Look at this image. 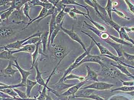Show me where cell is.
<instances>
[{
  "label": "cell",
  "instance_id": "1",
  "mask_svg": "<svg viewBox=\"0 0 134 100\" xmlns=\"http://www.w3.org/2000/svg\"><path fill=\"white\" fill-rule=\"evenodd\" d=\"M34 67L35 68L36 72V81L37 83L39 84L40 86H43L44 87H47L49 92H51L52 93H53L54 95H55L57 93V91H56L55 90H53L52 88H51V87H49L48 86V84L51 78L52 77L53 75L55 73V72H56L55 70H53L52 72L51 73V74L49 75V76L48 77V79H47L46 83H45L43 77H42V75L44 74V73H46V72H41L40 71L38 68V63L37 62H36V63L35 64Z\"/></svg>",
  "mask_w": 134,
  "mask_h": 100
},
{
  "label": "cell",
  "instance_id": "2",
  "mask_svg": "<svg viewBox=\"0 0 134 100\" xmlns=\"http://www.w3.org/2000/svg\"><path fill=\"white\" fill-rule=\"evenodd\" d=\"M94 44H94V43L92 40L91 44H90L89 47L87 49V51H85L81 55H79V56L78 57L76 58V60H75L74 62L73 63L71 64V65L69 66V67L67 68L66 70H65L64 73L63 75V77H62V78L60 79V80H62V81H63L64 79V78L66 77L67 75L71 73V72L73 70L76 68L77 65L78 63H79L86 56H87L88 55L90 54L91 50L93 48Z\"/></svg>",
  "mask_w": 134,
  "mask_h": 100
},
{
  "label": "cell",
  "instance_id": "3",
  "mask_svg": "<svg viewBox=\"0 0 134 100\" xmlns=\"http://www.w3.org/2000/svg\"><path fill=\"white\" fill-rule=\"evenodd\" d=\"M42 33V32L38 31L36 33H35L34 34H32V35L29 36L28 38L24 39L21 40H16L15 42L7 44L5 46H1V49H9V50L12 49H16L18 50L22 47L23 44L27 40L31 38H33V37H40Z\"/></svg>",
  "mask_w": 134,
  "mask_h": 100
},
{
  "label": "cell",
  "instance_id": "4",
  "mask_svg": "<svg viewBox=\"0 0 134 100\" xmlns=\"http://www.w3.org/2000/svg\"><path fill=\"white\" fill-rule=\"evenodd\" d=\"M115 86H116V85L114 84H110L102 82H94L91 85L81 88L79 90L90 89L98 91H103L110 90Z\"/></svg>",
  "mask_w": 134,
  "mask_h": 100
},
{
  "label": "cell",
  "instance_id": "5",
  "mask_svg": "<svg viewBox=\"0 0 134 100\" xmlns=\"http://www.w3.org/2000/svg\"><path fill=\"white\" fill-rule=\"evenodd\" d=\"M61 29L63 32L67 34L72 40L77 42L79 44L81 45L83 49L85 51H87V49L86 48L85 44L83 43V42L79 36L76 33L74 30V25H72V28L71 30L67 29L64 28L63 26L61 28Z\"/></svg>",
  "mask_w": 134,
  "mask_h": 100
},
{
  "label": "cell",
  "instance_id": "6",
  "mask_svg": "<svg viewBox=\"0 0 134 100\" xmlns=\"http://www.w3.org/2000/svg\"><path fill=\"white\" fill-rule=\"evenodd\" d=\"M100 66L102 72L106 76H108L113 78L122 76V73L118 69H114L109 67L104 63Z\"/></svg>",
  "mask_w": 134,
  "mask_h": 100
},
{
  "label": "cell",
  "instance_id": "7",
  "mask_svg": "<svg viewBox=\"0 0 134 100\" xmlns=\"http://www.w3.org/2000/svg\"><path fill=\"white\" fill-rule=\"evenodd\" d=\"M83 22H84V25L89 30L93 32L95 34L97 35L101 39L104 40V41H105V40H108V39L110 38V34H109L107 32H103V31L98 30L96 27L89 24L87 22H86V21H84Z\"/></svg>",
  "mask_w": 134,
  "mask_h": 100
},
{
  "label": "cell",
  "instance_id": "8",
  "mask_svg": "<svg viewBox=\"0 0 134 100\" xmlns=\"http://www.w3.org/2000/svg\"><path fill=\"white\" fill-rule=\"evenodd\" d=\"M81 32L82 33L85 34V35L87 36L88 37H89L92 40L94 43V44H96V45L98 48L99 51H100L101 55H102V56H103V55H110V56H114V55H115L112 53L107 48H106L105 47L102 45L100 43L97 42L88 33H87V32H85V31H81Z\"/></svg>",
  "mask_w": 134,
  "mask_h": 100
},
{
  "label": "cell",
  "instance_id": "9",
  "mask_svg": "<svg viewBox=\"0 0 134 100\" xmlns=\"http://www.w3.org/2000/svg\"><path fill=\"white\" fill-rule=\"evenodd\" d=\"M88 82V81L86 80L83 81L81 82L78 84H76L74 86L68 89V90H67L65 92L59 95V96L68 97L75 95L78 91L81 89L82 86Z\"/></svg>",
  "mask_w": 134,
  "mask_h": 100
},
{
  "label": "cell",
  "instance_id": "10",
  "mask_svg": "<svg viewBox=\"0 0 134 100\" xmlns=\"http://www.w3.org/2000/svg\"><path fill=\"white\" fill-rule=\"evenodd\" d=\"M87 62L96 63L99 64L100 66L103 63L102 61L101 58L99 56L91 55L89 54L87 56H86L77 65L76 68L82 64Z\"/></svg>",
  "mask_w": 134,
  "mask_h": 100
},
{
  "label": "cell",
  "instance_id": "11",
  "mask_svg": "<svg viewBox=\"0 0 134 100\" xmlns=\"http://www.w3.org/2000/svg\"><path fill=\"white\" fill-rule=\"evenodd\" d=\"M24 16L22 10L21 9L19 10H14L10 18L12 23L19 24L24 22Z\"/></svg>",
  "mask_w": 134,
  "mask_h": 100
},
{
  "label": "cell",
  "instance_id": "12",
  "mask_svg": "<svg viewBox=\"0 0 134 100\" xmlns=\"http://www.w3.org/2000/svg\"><path fill=\"white\" fill-rule=\"evenodd\" d=\"M14 62L15 64H13L12 65L17 68V70H18L21 75V82L24 85H26L28 78L32 73L30 71H26L23 69L19 65L17 62V60H16Z\"/></svg>",
  "mask_w": 134,
  "mask_h": 100
},
{
  "label": "cell",
  "instance_id": "13",
  "mask_svg": "<svg viewBox=\"0 0 134 100\" xmlns=\"http://www.w3.org/2000/svg\"><path fill=\"white\" fill-rule=\"evenodd\" d=\"M30 1L25 0H15L12 1L8 9L4 10V11L9 10H20L22 6H24L26 3L29 2Z\"/></svg>",
  "mask_w": 134,
  "mask_h": 100
},
{
  "label": "cell",
  "instance_id": "14",
  "mask_svg": "<svg viewBox=\"0 0 134 100\" xmlns=\"http://www.w3.org/2000/svg\"><path fill=\"white\" fill-rule=\"evenodd\" d=\"M31 5L33 6H40L42 8H45L47 10L53 8L54 7L48 1H41V0H34L30 1V2Z\"/></svg>",
  "mask_w": 134,
  "mask_h": 100
},
{
  "label": "cell",
  "instance_id": "15",
  "mask_svg": "<svg viewBox=\"0 0 134 100\" xmlns=\"http://www.w3.org/2000/svg\"><path fill=\"white\" fill-rule=\"evenodd\" d=\"M12 61H9L7 67L3 70L1 71V73L3 75L9 77H14L16 73L19 72L18 70H16L12 68Z\"/></svg>",
  "mask_w": 134,
  "mask_h": 100
},
{
  "label": "cell",
  "instance_id": "16",
  "mask_svg": "<svg viewBox=\"0 0 134 100\" xmlns=\"http://www.w3.org/2000/svg\"><path fill=\"white\" fill-rule=\"evenodd\" d=\"M84 2L87 5L90 6L93 8L96 11V14L102 19L104 16L100 12V9L101 6L98 4L97 1H93H93L86 0V1H84Z\"/></svg>",
  "mask_w": 134,
  "mask_h": 100
},
{
  "label": "cell",
  "instance_id": "17",
  "mask_svg": "<svg viewBox=\"0 0 134 100\" xmlns=\"http://www.w3.org/2000/svg\"><path fill=\"white\" fill-rule=\"evenodd\" d=\"M3 51L0 54V58L2 60H8L9 61H15L17 60V58L12 53L11 50L4 49Z\"/></svg>",
  "mask_w": 134,
  "mask_h": 100
},
{
  "label": "cell",
  "instance_id": "18",
  "mask_svg": "<svg viewBox=\"0 0 134 100\" xmlns=\"http://www.w3.org/2000/svg\"><path fill=\"white\" fill-rule=\"evenodd\" d=\"M59 13L58 11L56 8H55V12L54 14L52 15V18L50 20V22L49 23V36L48 41V44L49 43V40H50V38H51V35H52V33L55 30V29L57 28V24L56 23V18L57 15Z\"/></svg>",
  "mask_w": 134,
  "mask_h": 100
},
{
  "label": "cell",
  "instance_id": "19",
  "mask_svg": "<svg viewBox=\"0 0 134 100\" xmlns=\"http://www.w3.org/2000/svg\"><path fill=\"white\" fill-rule=\"evenodd\" d=\"M64 81L60 82H58L54 85H53L49 87L55 90L56 91L61 92L66 89H69V88L76 84H66L64 83Z\"/></svg>",
  "mask_w": 134,
  "mask_h": 100
},
{
  "label": "cell",
  "instance_id": "20",
  "mask_svg": "<svg viewBox=\"0 0 134 100\" xmlns=\"http://www.w3.org/2000/svg\"><path fill=\"white\" fill-rule=\"evenodd\" d=\"M36 48V45L33 44V45H26L22 46L20 49L15 50H11V52L12 54L20 52H24L32 54Z\"/></svg>",
  "mask_w": 134,
  "mask_h": 100
},
{
  "label": "cell",
  "instance_id": "21",
  "mask_svg": "<svg viewBox=\"0 0 134 100\" xmlns=\"http://www.w3.org/2000/svg\"><path fill=\"white\" fill-rule=\"evenodd\" d=\"M105 41L115 50L118 57L121 58L123 57V52H124V50H123V47H122L123 45L116 43H113L108 39Z\"/></svg>",
  "mask_w": 134,
  "mask_h": 100
},
{
  "label": "cell",
  "instance_id": "22",
  "mask_svg": "<svg viewBox=\"0 0 134 100\" xmlns=\"http://www.w3.org/2000/svg\"><path fill=\"white\" fill-rule=\"evenodd\" d=\"M87 75L86 77V80L89 81H93L94 82H98V75L95 71L92 70L88 65H87L86 66Z\"/></svg>",
  "mask_w": 134,
  "mask_h": 100
},
{
  "label": "cell",
  "instance_id": "23",
  "mask_svg": "<svg viewBox=\"0 0 134 100\" xmlns=\"http://www.w3.org/2000/svg\"><path fill=\"white\" fill-rule=\"evenodd\" d=\"M14 34L13 30L9 27L2 26L1 27L0 36L1 38H10Z\"/></svg>",
  "mask_w": 134,
  "mask_h": 100
},
{
  "label": "cell",
  "instance_id": "24",
  "mask_svg": "<svg viewBox=\"0 0 134 100\" xmlns=\"http://www.w3.org/2000/svg\"><path fill=\"white\" fill-rule=\"evenodd\" d=\"M70 52H66V51H53V58L54 59L58 60L57 66H59V64L61 63L62 60H63L64 58L68 55L69 53Z\"/></svg>",
  "mask_w": 134,
  "mask_h": 100
},
{
  "label": "cell",
  "instance_id": "25",
  "mask_svg": "<svg viewBox=\"0 0 134 100\" xmlns=\"http://www.w3.org/2000/svg\"><path fill=\"white\" fill-rule=\"evenodd\" d=\"M48 11V10H47V9H45V8H42L41 10L40 11V13H39L38 16L36 17V18L32 20L31 21L29 22L28 24H27L26 26L24 27V28L22 29V30H25L30 25L31 23H32L34 22V21H36L37 23H39V22L41 21V20L44 17V16L46 14Z\"/></svg>",
  "mask_w": 134,
  "mask_h": 100
},
{
  "label": "cell",
  "instance_id": "26",
  "mask_svg": "<svg viewBox=\"0 0 134 100\" xmlns=\"http://www.w3.org/2000/svg\"><path fill=\"white\" fill-rule=\"evenodd\" d=\"M49 36V31H44L43 33H42L40 36L41 44L43 47L42 52L43 54H44V53L46 52L47 50V44L48 41Z\"/></svg>",
  "mask_w": 134,
  "mask_h": 100
},
{
  "label": "cell",
  "instance_id": "27",
  "mask_svg": "<svg viewBox=\"0 0 134 100\" xmlns=\"http://www.w3.org/2000/svg\"><path fill=\"white\" fill-rule=\"evenodd\" d=\"M64 21L59 25H57V28L55 29V30L52 33V35H51V38H50V40H49V43L48 44V46L49 48H50V47H52L54 44V39L57 37V35L58 34L59 32L62 30L61 28L63 26V24Z\"/></svg>",
  "mask_w": 134,
  "mask_h": 100
},
{
  "label": "cell",
  "instance_id": "28",
  "mask_svg": "<svg viewBox=\"0 0 134 100\" xmlns=\"http://www.w3.org/2000/svg\"><path fill=\"white\" fill-rule=\"evenodd\" d=\"M102 20L104 21H105V22L108 25L110 26L111 27L113 28L118 33H119L122 27L119 25L116 22L114 21L113 20L110 19L108 16V18L105 17V16H104Z\"/></svg>",
  "mask_w": 134,
  "mask_h": 100
},
{
  "label": "cell",
  "instance_id": "29",
  "mask_svg": "<svg viewBox=\"0 0 134 100\" xmlns=\"http://www.w3.org/2000/svg\"><path fill=\"white\" fill-rule=\"evenodd\" d=\"M111 64V65H112V66H114V67L116 68L118 70H120V72L121 73L125 74V75H126V76L130 77L131 78H132V79H134V75L131 74V73L128 71V70L126 69L125 66L122 65V64H120V63H117V64H116V65H115V64H113V63H112Z\"/></svg>",
  "mask_w": 134,
  "mask_h": 100
},
{
  "label": "cell",
  "instance_id": "30",
  "mask_svg": "<svg viewBox=\"0 0 134 100\" xmlns=\"http://www.w3.org/2000/svg\"><path fill=\"white\" fill-rule=\"evenodd\" d=\"M41 44V42H39L38 43L36 44V48L34 52L31 54V57H32V64L30 69H32L34 67L35 64L37 62V60L39 56V46L40 44Z\"/></svg>",
  "mask_w": 134,
  "mask_h": 100
},
{
  "label": "cell",
  "instance_id": "31",
  "mask_svg": "<svg viewBox=\"0 0 134 100\" xmlns=\"http://www.w3.org/2000/svg\"><path fill=\"white\" fill-rule=\"evenodd\" d=\"M37 83L36 81H33L32 80L27 79L26 81V93L27 97L29 98L30 97V94L32 89L34 88V87L37 85Z\"/></svg>",
  "mask_w": 134,
  "mask_h": 100
},
{
  "label": "cell",
  "instance_id": "32",
  "mask_svg": "<svg viewBox=\"0 0 134 100\" xmlns=\"http://www.w3.org/2000/svg\"><path fill=\"white\" fill-rule=\"evenodd\" d=\"M62 1V3L65 5H73L79 6L84 8L86 10L88 14H89V10L87 8V7L78 3L74 0H63V1Z\"/></svg>",
  "mask_w": 134,
  "mask_h": 100
},
{
  "label": "cell",
  "instance_id": "33",
  "mask_svg": "<svg viewBox=\"0 0 134 100\" xmlns=\"http://www.w3.org/2000/svg\"><path fill=\"white\" fill-rule=\"evenodd\" d=\"M86 18L90 21L93 24V25L95 26V27L97 28V29H98V30L100 31H103V32H106V31L107 30V28L105 26L100 24L98 22L94 21L92 19V18H91L90 15L88 16H87Z\"/></svg>",
  "mask_w": 134,
  "mask_h": 100
},
{
  "label": "cell",
  "instance_id": "34",
  "mask_svg": "<svg viewBox=\"0 0 134 100\" xmlns=\"http://www.w3.org/2000/svg\"><path fill=\"white\" fill-rule=\"evenodd\" d=\"M30 1L29 2L26 3L24 6L23 9H22V11H23V14L25 16H26V18L29 19V22H30L32 20L31 17H30L29 15V12L30 11V8H31V4L30 3Z\"/></svg>",
  "mask_w": 134,
  "mask_h": 100
},
{
  "label": "cell",
  "instance_id": "35",
  "mask_svg": "<svg viewBox=\"0 0 134 100\" xmlns=\"http://www.w3.org/2000/svg\"><path fill=\"white\" fill-rule=\"evenodd\" d=\"M110 38L114 40V42L119 44H121L122 45H125L127 46H130V47H133L134 45L131 43H128L126 42L125 40H123L120 38H117L115 36H114L113 35H110Z\"/></svg>",
  "mask_w": 134,
  "mask_h": 100
},
{
  "label": "cell",
  "instance_id": "36",
  "mask_svg": "<svg viewBox=\"0 0 134 100\" xmlns=\"http://www.w3.org/2000/svg\"><path fill=\"white\" fill-rule=\"evenodd\" d=\"M113 8V2H112V1H110V0L107 1L106 5L104 9H105V10L106 11L108 17L111 20H113L112 19V15Z\"/></svg>",
  "mask_w": 134,
  "mask_h": 100
},
{
  "label": "cell",
  "instance_id": "37",
  "mask_svg": "<svg viewBox=\"0 0 134 100\" xmlns=\"http://www.w3.org/2000/svg\"><path fill=\"white\" fill-rule=\"evenodd\" d=\"M67 6H66L61 11H59L57 15L56 18V21L57 25L60 24L64 20V17L67 14L64 11V8Z\"/></svg>",
  "mask_w": 134,
  "mask_h": 100
},
{
  "label": "cell",
  "instance_id": "38",
  "mask_svg": "<svg viewBox=\"0 0 134 100\" xmlns=\"http://www.w3.org/2000/svg\"><path fill=\"white\" fill-rule=\"evenodd\" d=\"M1 90H4V89H7V88H12V89H14V88H16L17 87H26V85H24L23 83L20 82L19 84H16V85H8L7 84H4L2 82H1Z\"/></svg>",
  "mask_w": 134,
  "mask_h": 100
},
{
  "label": "cell",
  "instance_id": "39",
  "mask_svg": "<svg viewBox=\"0 0 134 100\" xmlns=\"http://www.w3.org/2000/svg\"><path fill=\"white\" fill-rule=\"evenodd\" d=\"M14 11L12 10L1 11V12H0L1 22L4 21L5 20L8 21Z\"/></svg>",
  "mask_w": 134,
  "mask_h": 100
},
{
  "label": "cell",
  "instance_id": "40",
  "mask_svg": "<svg viewBox=\"0 0 134 100\" xmlns=\"http://www.w3.org/2000/svg\"><path fill=\"white\" fill-rule=\"evenodd\" d=\"M71 79H77L79 80L80 82H82L86 80V77H81V76H78L72 73H70L67 75L66 77L64 78L63 81H66L68 80H71Z\"/></svg>",
  "mask_w": 134,
  "mask_h": 100
},
{
  "label": "cell",
  "instance_id": "41",
  "mask_svg": "<svg viewBox=\"0 0 134 100\" xmlns=\"http://www.w3.org/2000/svg\"><path fill=\"white\" fill-rule=\"evenodd\" d=\"M119 33L120 38L121 39L123 40H127L129 42L131 39L129 37L127 32L125 29L124 27H121Z\"/></svg>",
  "mask_w": 134,
  "mask_h": 100
},
{
  "label": "cell",
  "instance_id": "42",
  "mask_svg": "<svg viewBox=\"0 0 134 100\" xmlns=\"http://www.w3.org/2000/svg\"><path fill=\"white\" fill-rule=\"evenodd\" d=\"M41 41L40 37H35L30 39L29 40L26 41L23 44V46L26 45H36L39 42Z\"/></svg>",
  "mask_w": 134,
  "mask_h": 100
},
{
  "label": "cell",
  "instance_id": "43",
  "mask_svg": "<svg viewBox=\"0 0 134 100\" xmlns=\"http://www.w3.org/2000/svg\"><path fill=\"white\" fill-rule=\"evenodd\" d=\"M1 92L5 93L7 95H8L11 97H12L13 98L17 97L18 95L17 93L12 88H7L4 90H1Z\"/></svg>",
  "mask_w": 134,
  "mask_h": 100
},
{
  "label": "cell",
  "instance_id": "44",
  "mask_svg": "<svg viewBox=\"0 0 134 100\" xmlns=\"http://www.w3.org/2000/svg\"><path fill=\"white\" fill-rule=\"evenodd\" d=\"M116 91H121L124 92H131L134 91V86H124L118 87L116 89L111 90V92Z\"/></svg>",
  "mask_w": 134,
  "mask_h": 100
},
{
  "label": "cell",
  "instance_id": "45",
  "mask_svg": "<svg viewBox=\"0 0 134 100\" xmlns=\"http://www.w3.org/2000/svg\"><path fill=\"white\" fill-rule=\"evenodd\" d=\"M80 97L82 98H87V99H91L94 100H105V99L100 97L98 95H90L87 96H84Z\"/></svg>",
  "mask_w": 134,
  "mask_h": 100
},
{
  "label": "cell",
  "instance_id": "46",
  "mask_svg": "<svg viewBox=\"0 0 134 100\" xmlns=\"http://www.w3.org/2000/svg\"><path fill=\"white\" fill-rule=\"evenodd\" d=\"M112 11H113L115 12V13L116 14L119 16H120V17L124 18V19H125L127 20H130V18L128 17V16H126L123 12L118 10L116 9L115 7H113Z\"/></svg>",
  "mask_w": 134,
  "mask_h": 100
},
{
  "label": "cell",
  "instance_id": "47",
  "mask_svg": "<svg viewBox=\"0 0 134 100\" xmlns=\"http://www.w3.org/2000/svg\"><path fill=\"white\" fill-rule=\"evenodd\" d=\"M13 89L17 93L18 96L20 98H21V99H25V98H28L27 95H26V93L25 92L18 90V89H16V88H14Z\"/></svg>",
  "mask_w": 134,
  "mask_h": 100
},
{
  "label": "cell",
  "instance_id": "48",
  "mask_svg": "<svg viewBox=\"0 0 134 100\" xmlns=\"http://www.w3.org/2000/svg\"><path fill=\"white\" fill-rule=\"evenodd\" d=\"M71 10L72 11H73L74 12V13L76 14L77 15H80L83 16L85 18H86L87 16H88L90 15L88 14L87 13L86 14V13H84V12L80 10L77 9L75 7H74L72 9H71Z\"/></svg>",
  "mask_w": 134,
  "mask_h": 100
},
{
  "label": "cell",
  "instance_id": "49",
  "mask_svg": "<svg viewBox=\"0 0 134 100\" xmlns=\"http://www.w3.org/2000/svg\"><path fill=\"white\" fill-rule=\"evenodd\" d=\"M123 57L124 58L129 61H132L134 60V55L129 54L125 51L123 52Z\"/></svg>",
  "mask_w": 134,
  "mask_h": 100
},
{
  "label": "cell",
  "instance_id": "50",
  "mask_svg": "<svg viewBox=\"0 0 134 100\" xmlns=\"http://www.w3.org/2000/svg\"><path fill=\"white\" fill-rule=\"evenodd\" d=\"M125 2L128 5L129 10L134 15V4L129 1H125Z\"/></svg>",
  "mask_w": 134,
  "mask_h": 100
},
{
  "label": "cell",
  "instance_id": "51",
  "mask_svg": "<svg viewBox=\"0 0 134 100\" xmlns=\"http://www.w3.org/2000/svg\"><path fill=\"white\" fill-rule=\"evenodd\" d=\"M120 81L122 83L124 86H134V81H124L121 80H120Z\"/></svg>",
  "mask_w": 134,
  "mask_h": 100
},
{
  "label": "cell",
  "instance_id": "52",
  "mask_svg": "<svg viewBox=\"0 0 134 100\" xmlns=\"http://www.w3.org/2000/svg\"><path fill=\"white\" fill-rule=\"evenodd\" d=\"M12 1L7 0H1L0 1V6H5L6 5H10Z\"/></svg>",
  "mask_w": 134,
  "mask_h": 100
},
{
  "label": "cell",
  "instance_id": "53",
  "mask_svg": "<svg viewBox=\"0 0 134 100\" xmlns=\"http://www.w3.org/2000/svg\"><path fill=\"white\" fill-rule=\"evenodd\" d=\"M68 14L69 16H70L71 18L72 19H73L74 20L77 19L76 14H75L74 12L72 11L71 10V11Z\"/></svg>",
  "mask_w": 134,
  "mask_h": 100
},
{
  "label": "cell",
  "instance_id": "54",
  "mask_svg": "<svg viewBox=\"0 0 134 100\" xmlns=\"http://www.w3.org/2000/svg\"><path fill=\"white\" fill-rule=\"evenodd\" d=\"M125 29L127 31L129 32H134V27H131V28H128V27H124Z\"/></svg>",
  "mask_w": 134,
  "mask_h": 100
},
{
  "label": "cell",
  "instance_id": "55",
  "mask_svg": "<svg viewBox=\"0 0 134 100\" xmlns=\"http://www.w3.org/2000/svg\"><path fill=\"white\" fill-rule=\"evenodd\" d=\"M71 9L69 7H67V6L64 8V11L66 14H68L70 11H71Z\"/></svg>",
  "mask_w": 134,
  "mask_h": 100
},
{
  "label": "cell",
  "instance_id": "56",
  "mask_svg": "<svg viewBox=\"0 0 134 100\" xmlns=\"http://www.w3.org/2000/svg\"><path fill=\"white\" fill-rule=\"evenodd\" d=\"M1 100H16L14 99L12 97L10 96L7 98H1Z\"/></svg>",
  "mask_w": 134,
  "mask_h": 100
},
{
  "label": "cell",
  "instance_id": "57",
  "mask_svg": "<svg viewBox=\"0 0 134 100\" xmlns=\"http://www.w3.org/2000/svg\"><path fill=\"white\" fill-rule=\"evenodd\" d=\"M45 100H53L51 97L50 96V95H49V92L48 95H47L46 99Z\"/></svg>",
  "mask_w": 134,
  "mask_h": 100
},
{
  "label": "cell",
  "instance_id": "58",
  "mask_svg": "<svg viewBox=\"0 0 134 100\" xmlns=\"http://www.w3.org/2000/svg\"><path fill=\"white\" fill-rule=\"evenodd\" d=\"M110 100H120L119 98L117 97L114 96V97L111 98Z\"/></svg>",
  "mask_w": 134,
  "mask_h": 100
},
{
  "label": "cell",
  "instance_id": "59",
  "mask_svg": "<svg viewBox=\"0 0 134 100\" xmlns=\"http://www.w3.org/2000/svg\"><path fill=\"white\" fill-rule=\"evenodd\" d=\"M129 42H130L132 44H133V45L134 46V40L132 39H131L130 40V41Z\"/></svg>",
  "mask_w": 134,
  "mask_h": 100
},
{
  "label": "cell",
  "instance_id": "60",
  "mask_svg": "<svg viewBox=\"0 0 134 100\" xmlns=\"http://www.w3.org/2000/svg\"><path fill=\"white\" fill-rule=\"evenodd\" d=\"M113 4V5H114V6H117L118 4V2H114Z\"/></svg>",
  "mask_w": 134,
  "mask_h": 100
},
{
  "label": "cell",
  "instance_id": "61",
  "mask_svg": "<svg viewBox=\"0 0 134 100\" xmlns=\"http://www.w3.org/2000/svg\"><path fill=\"white\" fill-rule=\"evenodd\" d=\"M54 68V69H53V70H55V71H56V70H57V68ZM57 93H58V92H57V93H56V94H55V95H57Z\"/></svg>",
  "mask_w": 134,
  "mask_h": 100
},
{
  "label": "cell",
  "instance_id": "62",
  "mask_svg": "<svg viewBox=\"0 0 134 100\" xmlns=\"http://www.w3.org/2000/svg\"><path fill=\"white\" fill-rule=\"evenodd\" d=\"M68 100H69V99H68Z\"/></svg>",
  "mask_w": 134,
  "mask_h": 100
},
{
  "label": "cell",
  "instance_id": "63",
  "mask_svg": "<svg viewBox=\"0 0 134 100\" xmlns=\"http://www.w3.org/2000/svg\"></svg>",
  "mask_w": 134,
  "mask_h": 100
}]
</instances>
